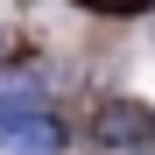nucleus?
<instances>
[{"label": "nucleus", "mask_w": 155, "mask_h": 155, "mask_svg": "<svg viewBox=\"0 0 155 155\" xmlns=\"http://www.w3.org/2000/svg\"><path fill=\"white\" fill-rule=\"evenodd\" d=\"M64 127L42 106H0V155H57Z\"/></svg>", "instance_id": "1"}, {"label": "nucleus", "mask_w": 155, "mask_h": 155, "mask_svg": "<svg viewBox=\"0 0 155 155\" xmlns=\"http://www.w3.org/2000/svg\"><path fill=\"white\" fill-rule=\"evenodd\" d=\"M85 7H120V14H141V7H155V0H85Z\"/></svg>", "instance_id": "3"}, {"label": "nucleus", "mask_w": 155, "mask_h": 155, "mask_svg": "<svg viewBox=\"0 0 155 155\" xmlns=\"http://www.w3.org/2000/svg\"><path fill=\"white\" fill-rule=\"evenodd\" d=\"M99 134H106V141H148V120H141V113H106Z\"/></svg>", "instance_id": "2"}]
</instances>
